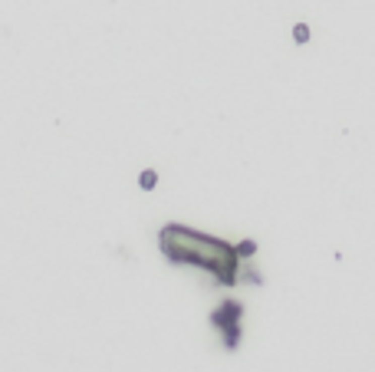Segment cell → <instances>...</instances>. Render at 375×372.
<instances>
[{"mask_svg":"<svg viewBox=\"0 0 375 372\" xmlns=\"http://www.w3.org/2000/svg\"><path fill=\"white\" fill-rule=\"evenodd\" d=\"M139 184H142L145 191H152L155 184H158V171H152V168H148V171H142V175H139Z\"/></svg>","mask_w":375,"mask_h":372,"instance_id":"3957f363","label":"cell"},{"mask_svg":"<svg viewBox=\"0 0 375 372\" xmlns=\"http://www.w3.org/2000/svg\"><path fill=\"white\" fill-rule=\"evenodd\" d=\"M211 323H214L217 330H224L227 349H237V336H240V303H224L221 309H214Z\"/></svg>","mask_w":375,"mask_h":372,"instance_id":"7a4b0ae2","label":"cell"},{"mask_svg":"<svg viewBox=\"0 0 375 372\" xmlns=\"http://www.w3.org/2000/svg\"><path fill=\"white\" fill-rule=\"evenodd\" d=\"M161 251L178 264H195V267L214 274L221 283L237 280V247L214 240L208 234H198L191 227H178V224L161 227Z\"/></svg>","mask_w":375,"mask_h":372,"instance_id":"6da1fadb","label":"cell"},{"mask_svg":"<svg viewBox=\"0 0 375 372\" xmlns=\"http://www.w3.org/2000/svg\"><path fill=\"white\" fill-rule=\"evenodd\" d=\"M293 40L306 43V40H309V27H306V23H296V27H293Z\"/></svg>","mask_w":375,"mask_h":372,"instance_id":"277c9868","label":"cell"},{"mask_svg":"<svg viewBox=\"0 0 375 372\" xmlns=\"http://www.w3.org/2000/svg\"><path fill=\"white\" fill-rule=\"evenodd\" d=\"M257 251V244H254V240H243L240 247H237V257H240V254H254Z\"/></svg>","mask_w":375,"mask_h":372,"instance_id":"5b68a950","label":"cell"}]
</instances>
